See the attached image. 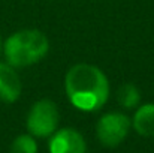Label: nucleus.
<instances>
[{
  "instance_id": "1",
  "label": "nucleus",
  "mask_w": 154,
  "mask_h": 153,
  "mask_svg": "<svg viewBox=\"0 0 154 153\" xmlns=\"http://www.w3.org/2000/svg\"><path fill=\"white\" fill-rule=\"evenodd\" d=\"M64 89L69 101L81 111H96L109 98V83L97 66L78 63L64 77Z\"/></svg>"
},
{
  "instance_id": "2",
  "label": "nucleus",
  "mask_w": 154,
  "mask_h": 153,
  "mask_svg": "<svg viewBox=\"0 0 154 153\" xmlns=\"http://www.w3.org/2000/svg\"><path fill=\"white\" fill-rule=\"evenodd\" d=\"M50 50L48 38L36 29H26L11 35L3 45L5 57L14 68H24L42 60Z\"/></svg>"
},
{
  "instance_id": "3",
  "label": "nucleus",
  "mask_w": 154,
  "mask_h": 153,
  "mask_svg": "<svg viewBox=\"0 0 154 153\" xmlns=\"http://www.w3.org/2000/svg\"><path fill=\"white\" fill-rule=\"evenodd\" d=\"M58 110L57 105L50 99L38 101L29 111L27 116V129L30 135L38 138L50 137L55 132L58 126Z\"/></svg>"
},
{
  "instance_id": "4",
  "label": "nucleus",
  "mask_w": 154,
  "mask_h": 153,
  "mask_svg": "<svg viewBox=\"0 0 154 153\" xmlns=\"http://www.w3.org/2000/svg\"><path fill=\"white\" fill-rule=\"evenodd\" d=\"M130 129V120L123 113H108L97 122V138L106 147H115L127 137Z\"/></svg>"
},
{
  "instance_id": "5",
  "label": "nucleus",
  "mask_w": 154,
  "mask_h": 153,
  "mask_svg": "<svg viewBox=\"0 0 154 153\" xmlns=\"http://www.w3.org/2000/svg\"><path fill=\"white\" fill-rule=\"evenodd\" d=\"M85 141L75 129H61L52 135L50 153H85Z\"/></svg>"
},
{
  "instance_id": "6",
  "label": "nucleus",
  "mask_w": 154,
  "mask_h": 153,
  "mask_svg": "<svg viewBox=\"0 0 154 153\" xmlns=\"http://www.w3.org/2000/svg\"><path fill=\"white\" fill-rule=\"evenodd\" d=\"M21 95V80L9 63L0 62V101L12 104Z\"/></svg>"
},
{
  "instance_id": "7",
  "label": "nucleus",
  "mask_w": 154,
  "mask_h": 153,
  "mask_svg": "<svg viewBox=\"0 0 154 153\" xmlns=\"http://www.w3.org/2000/svg\"><path fill=\"white\" fill-rule=\"evenodd\" d=\"M133 128L142 137H154V104H145L133 116Z\"/></svg>"
},
{
  "instance_id": "8",
  "label": "nucleus",
  "mask_w": 154,
  "mask_h": 153,
  "mask_svg": "<svg viewBox=\"0 0 154 153\" xmlns=\"http://www.w3.org/2000/svg\"><path fill=\"white\" fill-rule=\"evenodd\" d=\"M141 101V93L138 87L132 83H126L120 87L118 90V102L124 108H133Z\"/></svg>"
},
{
  "instance_id": "9",
  "label": "nucleus",
  "mask_w": 154,
  "mask_h": 153,
  "mask_svg": "<svg viewBox=\"0 0 154 153\" xmlns=\"http://www.w3.org/2000/svg\"><path fill=\"white\" fill-rule=\"evenodd\" d=\"M11 153H38V144L32 135H18L11 146Z\"/></svg>"
},
{
  "instance_id": "10",
  "label": "nucleus",
  "mask_w": 154,
  "mask_h": 153,
  "mask_svg": "<svg viewBox=\"0 0 154 153\" xmlns=\"http://www.w3.org/2000/svg\"><path fill=\"white\" fill-rule=\"evenodd\" d=\"M0 51H2V39H0Z\"/></svg>"
}]
</instances>
